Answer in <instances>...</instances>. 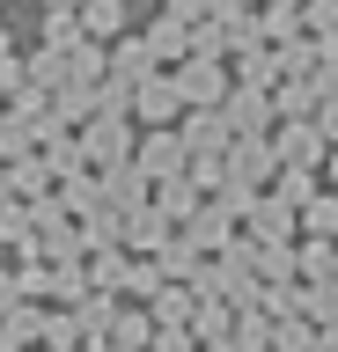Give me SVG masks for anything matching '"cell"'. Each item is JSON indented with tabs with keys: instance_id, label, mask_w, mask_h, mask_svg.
<instances>
[{
	"instance_id": "obj_1",
	"label": "cell",
	"mask_w": 338,
	"mask_h": 352,
	"mask_svg": "<svg viewBox=\"0 0 338 352\" xmlns=\"http://www.w3.org/2000/svg\"><path fill=\"white\" fill-rule=\"evenodd\" d=\"M184 96H191V103H213V96H221V66H213V59L184 66Z\"/></svg>"
},
{
	"instance_id": "obj_2",
	"label": "cell",
	"mask_w": 338,
	"mask_h": 352,
	"mask_svg": "<svg viewBox=\"0 0 338 352\" xmlns=\"http://www.w3.org/2000/svg\"><path fill=\"white\" fill-rule=\"evenodd\" d=\"M140 110H147V118H169V110H177V88H140Z\"/></svg>"
},
{
	"instance_id": "obj_3",
	"label": "cell",
	"mask_w": 338,
	"mask_h": 352,
	"mask_svg": "<svg viewBox=\"0 0 338 352\" xmlns=\"http://www.w3.org/2000/svg\"><path fill=\"white\" fill-rule=\"evenodd\" d=\"M147 169H177V140H155L147 147Z\"/></svg>"
}]
</instances>
